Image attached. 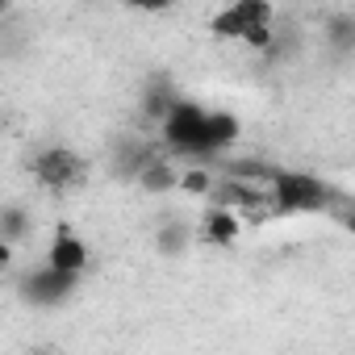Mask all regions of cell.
I'll list each match as a JSON object with an SVG mask.
<instances>
[{
	"label": "cell",
	"mask_w": 355,
	"mask_h": 355,
	"mask_svg": "<svg viewBox=\"0 0 355 355\" xmlns=\"http://www.w3.org/2000/svg\"><path fill=\"white\" fill-rule=\"evenodd\" d=\"M338 201V193L318 180L309 171H288L280 167V175L272 180V205H276V218H288V214H330V205Z\"/></svg>",
	"instance_id": "1"
},
{
	"label": "cell",
	"mask_w": 355,
	"mask_h": 355,
	"mask_svg": "<svg viewBox=\"0 0 355 355\" xmlns=\"http://www.w3.org/2000/svg\"><path fill=\"white\" fill-rule=\"evenodd\" d=\"M163 142L180 155H197V159H214L209 146V109H201L197 101H175V109L163 117Z\"/></svg>",
	"instance_id": "2"
},
{
	"label": "cell",
	"mask_w": 355,
	"mask_h": 355,
	"mask_svg": "<svg viewBox=\"0 0 355 355\" xmlns=\"http://www.w3.org/2000/svg\"><path fill=\"white\" fill-rule=\"evenodd\" d=\"M30 167H34V180L46 184V189H55V193H71V189H80L88 180V159L76 155V150H67V146L38 150Z\"/></svg>",
	"instance_id": "3"
},
{
	"label": "cell",
	"mask_w": 355,
	"mask_h": 355,
	"mask_svg": "<svg viewBox=\"0 0 355 355\" xmlns=\"http://www.w3.org/2000/svg\"><path fill=\"white\" fill-rule=\"evenodd\" d=\"M272 17H276L272 0H234V5H226L222 13H214L209 30H214L218 38H234V42H243L255 26H268Z\"/></svg>",
	"instance_id": "4"
},
{
	"label": "cell",
	"mask_w": 355,
	"mask_h": 355,
	"mask_svg": "<svg viewBox=\"0 0 355 355\" xmlns=\"http://www.w3.org/2000/svg\"><path fill=\"white\" fill-rule=\"evenodd\" d=\"M76 280H80V272H67V268L46 263V268L30 272L21 280V297L34 301V305H59V301H67L76 293Z\"/></svg>",
	"instance_id": "5"
},
{
	"label": "cell",
	"mask_w": 355,
	"mask_h": 355,
	"mask_svg": "<svg viewBox=\"0 0 355 355\" xmlns=\"http://www.w3.org/2000/svg\"><path fill=\"white\" fill-rule=\"evenodd\" d=\"M239 230H243V214H239V209L209 205V209H205V218H201L197 239H201V243H209V247H234Z\"/></svg>",
	"instance_id": "6"
},
{
	"label": "cell",
	"mask_w": 355,
	"mask_h": 355,
	"mask_svg": "<svg viewBox=\"0 0 355 355\" xmlns=\"http://www.w3.org/2000/svg\"><path fill=\"white\" fill-rule=\"evenodd\" d=\"M46 263H55V268H67V272H84V268H88V243H84L76 230L59 226V230H55V239H51Z\"/></svg>",
	"instance_id": "7"
},
{
	"label": "cell",
	"mask_w": 355,
	"mask_h": 355,
	"mask_svg": "<svg viewBox=\"0 0 355 355\" xmlns=\"http://www.w3.org/2000/svg\"><path fill=\"white\" fill-rule=\"evenodd\" d=\"M155 155H159V150L146 146L142 138H125V142H117V150H113V171L121 175V180H134V184H138L142 167H146Z\"/></svg>",
	"instance_id": "8"
},
{
	"label": "cell",
	"mask_w": 355,
	"mask_h": 355,
	"mask_svg": "<svg viewBox=\"0 0 355 355\" xmlns=\"http://www.w3.org/2000/svg\"><path fill=\"white\" fill-rule=\"evenodd\" d=\"M138 189L142 193H171V189H180V171L171 167V159L167 155H155L146 167H142V175H138Z\"/></svg>",
	"instance_id": "9"
},
{
	"label": "cell",
	"mask_w": 355,
	"mask_h": 355,
	"mask_svg": "<svg viewBox=\"0 0 355 355\" xmlns=\"http://www.w3.org/2000/svg\"><path fill=\"white\" fill-rule=\"evenodd\" d=\"M175 101H180V96H175V88H171V80H155L150 88H142V117L146 121H159L163 125V117L175 109Z\"/></svg>",
	"instance_id": "10"
},
{
	"label": "cell",
	"mask_w": 355,
	"mask_h": 355,
	"mask_svg": "<svg viewBox=\"0 0 355 355\" xmlns=\"http://www.w3.org/2000/svg\"><path fill=\"white\" fill-rule=\"evenodd\" d=\"M326 42H330V51L351 55L355 51V13H334L326 21Z\"/></svg>",
	"instance_id": "11"
},
{
	"label": "cell",
	"mask_w": 355,
	"mask_h": 355,
	"mask_svg": "<svg viewBox=\"0 0 355 355\" xmlns=\"http://www.w3.org/2000/svg\"><path fill=\"white\" fill-rule=\"evenodd\" d=\"M239 138V117L234 113H209V146H214V159H222V150Z\"/></svg>",
	"instance_id": "12"
},
{
	"label": "cell",
	"mask_w": 355,
	"mask_h": 355,
	"mask_svg": "<svg viewBox=\"0 0 355 355\" xmlns=\"http://www.w3.org/2000/svg\"><path fill=\"white\" fill-rule=\"evenodd\" d=\"M189 239H193V230H189L184 222H167V226L159 230V239H155V243H159V251H163V255H180Z\"/></svg>",
	"instance_id": "13"
},
{
	"label": "cell",
	"mask_w": 355,
	"mask_h": 355,
	"mask_svg": "<svg viewBox=\"0 0 355 355\" xmlns=\"http://www.w3.org/2000/svg\"><path fill=\"white\" fill-rule=\"evenodd\" d=\"M214 184H218V180H214V171H205V167H193V171L180 175V189H184L189 197H209Z\"/></svg>",
	"instance_id": "14"
},
{
	"label": "cell",
	"mask_w": 355,
	"mask_h": 355,
	"mask_svg": "<svg viewBox=\"0 0 355 355\" xmlns=\"http://www.w3.org/2000/svg\"><path fill=\"white\" fill-rule=\"evenodd\" d=\"M0 234H5V243H17L26 234V209L21 205H9L5 214H0Z\"/></svg>",
	"instance_id": "15"
},
{
	"label": "cell",
	"mask_w": 355,
	"mask_h": 355,
	"mask_svg": "<svg viewBox=\"0 0 355 355\" xmlns=\"http://www.w3.org/2000/svg\"><path fill=\"white\" fill-rule=\"evenodd\" d=\"M125 5H130V9H142V13H163L171 0H125Z\"/></svg>",
	"instance_id": "16"
}]
</instances>
